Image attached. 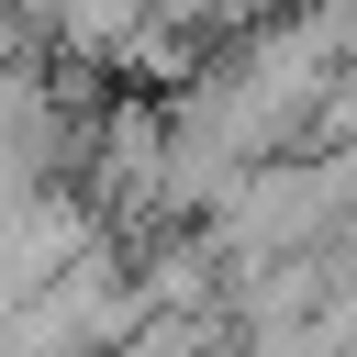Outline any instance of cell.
Wrapping results in <instances>:
<instances>
[{
  "label": "cell",
  "instance_id": "1",
  "mask_svg": "<svg viewBox=\"0 0 357 357\" xmlns=\"http://www.w3.org/2000/svg\"><path fill=\"white\" fill-rule=\"evenodd\" d=\"M223 346H234V312H134L112 357H223Z\"/></svg>",
  "mask_w": 357,
  "mask_h": 357
}]
</instances>
